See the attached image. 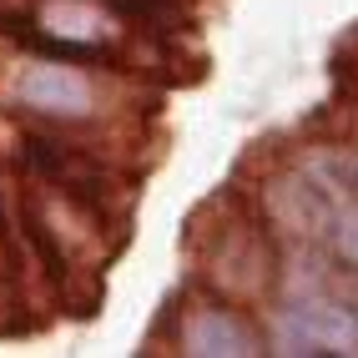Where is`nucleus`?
<instances>
[{
  "instance_id": "1",
  "label": "nucleus",
  "mask_w": 358,
  "mask_h": 358,
  "mask_svg": "<svg viewBox=\"0 0 358 358\" xmlns=\"http://www.w3.org/2000/svg\"><path fill=\"white\" fill-rule=\"evenodd\" d=\"M10 101L26 111H41V116H56V122H81L96 106V91H91L86 71H76L66 56H56V61H36L20 71L10 81Z\"/></svg>"
},
{
  "instance_id": "2",
  "label": "nucleus",
  "mask_w": 358,
  "mask_h": 358,
  "mask_svg": "<svg viewBox=\"0 0 358 358\" xmlns=\"http://www.w3.org/2000/svg\"><path fill=\"white\" fill-rule=\"evenodd\" d=\"M182 353H257V333L227 308H202L182 328Z\"/></svg>"
},
{
  "instance_id": "3",
  "label": "nucleus",
  "mask_w": 358,
  "mask_h": 358,
  "mask_svg": "<svg viewBox=\"0 0 358 358\" xmlns=\"http://www.w3.org/2000/svg\"><path fill=\"white\" fill-rule=\"evenodd\" d=\"M333 248H338L343 262H353L358 268V202H348L338 212V222H333Z\"/></svg>"
}]
</instances>
